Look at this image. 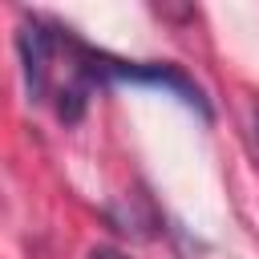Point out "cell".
Masks as SVG:
<instances>
[{
    "mask_svg": "<svg viewBox=\"0 0 259 259\" xmlns=\"http://www.w3.org/2000/svg\"><path fill=\"white\" fill-rule=\"evenodd\" d=\"M251 125H255V142H259V105H255V113H251Z\"/></svg>",
    "mask_w": 259,
    "mask_h": 259,
    "instance_id": "6da1fadb",
    "label": "cell"
}]
</instances>
